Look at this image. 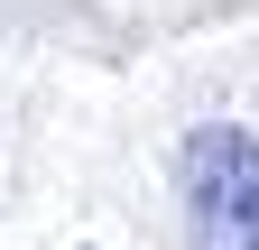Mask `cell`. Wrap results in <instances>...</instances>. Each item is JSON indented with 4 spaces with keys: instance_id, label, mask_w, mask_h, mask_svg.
I'll list each match as a JSON object with an SVG mask.
<instances>
[{
    "instance_id": "cell-1",
    "label": "cell",
    "mask_w": 259,
    "mask_h": 250,
    "mask_svg": "<svg viewBox=\"0 0 259 250\" xmlns=\"http://www.w3.org/2000/svg\"><path fill=\"white\" fill-rule=\"evenodd\" d=\"M176 195L194 250H259V139L241 120H204L176 148Z\"/></svg>"
}]
</instances>
